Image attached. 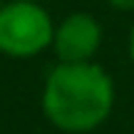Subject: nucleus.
Listing matches in <instances>:
<instances>
[{
    "label": "nucleus",
    "instance_id": "1",
    "mask_svg": "<svg viewBox=\"0 0 134 134\" xmlns=\"http://www.w3.org/2000/svg\"><path fill=\"white\" fill-rule=\"evenodd\" d=\"M114 107V82L97 62H60L42 87V112L67 134H85L104 124Z\"/></svg>",
    "mask_w": 134,
    "mask_h": 134
},
{
    "label": "nucleus",
    "instance_id": "2",
    "mask_svg": "<svg viewBox=\"0 0 134 134\" xmlns=\"http://www.w3.org/2000/svg\"><path fill=\"white\" fill-rule=\"evenodd\" d=\"M55 23L40 3L10 0L0 5V52L27 60L52 47Z\"/></svg>",
    "mask_w": 134,
    "mask_h": 134
},
{
    "label": "nucleus",
    "instance_id": "3",
    "mask_svg": "<svg viewBox=\"0 0 134 134\" xmlns=\"http://www.w3.org/2000/svg\"><path fill=\"white\" fill-rule=\"evenodd\" d=\"M102 45V27L97 18L90 13H72L60 25H55L52 35V50L60 62L77 65V62H92Z\"/></svg>",
    "mask_w": 134,
    "mask_h": 134
},
{
    "label": "nucleus",
    "instance_id": "4",
    "mask_svg": "<svg viewBox=\"0 0 134 134\" xmlns=\"http://www.w3.org/2000/svg\"><path fill=\"white\" fill-rule=\"evenodd\" d=\"M114 10H122V13H134V0H107Z\"/></svg>",
    "mask_w": 134,
    "mask_h": 134
},
{
    "label": "nucleus",
    "instance_id": "5",
    "mask_svg": "<svg viewBox=\"0 0 134 134\" xmlns=\"http://www.w3.org/2000/svg\"><path fill=\"white\" fill-rule=\"evenodd\" d=\"M129 57H132V62H134V27H132V32H129Z\"/></svg>",
    "mask_w": 134,
    "mask_h": 134
},
{
    "label": "nucleus",
    "instance_id": "6",
    "mask_svg": "<svg viewBox=\"0 0 134 134\" xmlns=\"http://www.w3.org/2000/svg\"><path fill=\"white\" fill-rule=\"evenodd\" d=\"M25 3H37V0H25Z\"/></svg>",
    "mask_w": 134,
    "mask_h": 134
},
{
    "label": "nucleus",
    "instance_id": "7",
    "mask_svg": "<svg viewBox=\"0 0 134 134\" xmlns=\"http://www.w3.org/2000/svg\"><path fill=\"white\" fill-rule=\"evenodd\" d=\"M0 5H3V0H0Z\"/></svg>",
    "mask_w": 134,
    "mask_h": 134
}]
</instances>
